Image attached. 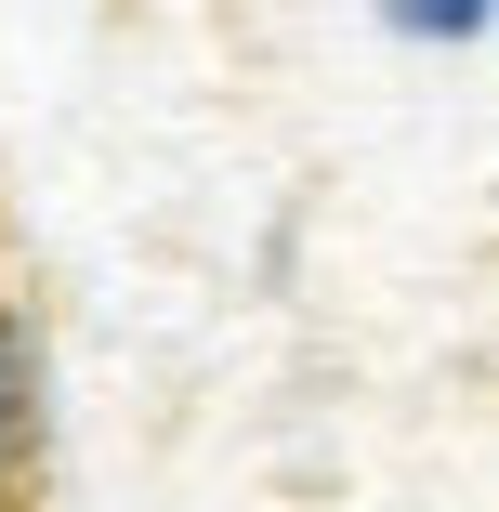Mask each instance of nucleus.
Segmentation results:
<instances>
[{
    "label": "nucleus",
    "mask_w": 499,
    "mask_h": 512,
    "mask_svg": "<svg viewBox=\"0 0 499 512\" xmlns=\"http://www.w3.org/2000/svg\"><path fill=\"white\" fill-rule=\"evenodd\" d=\"M40 460H53V355L27 329V302H0V499L40 486Z\"/></svg>",
    "instance_id": "f257e3e1"
},
{
    "label": "nucleus",
    "mask_w": 499,
    "mask_h": 512,
    "mask_svg": "<svg viewBox=\"0 0 499 512\" xmlns=\"http://www.w3.org/2000/svg\"><path fill=\"white\" fill-rule=\"evenodd\" d=\"M368 14H381V40H408V53H473L499 27V0H368Z\"/></svg>",
    "instance_id": "f03ea898"
}]
</instances>
